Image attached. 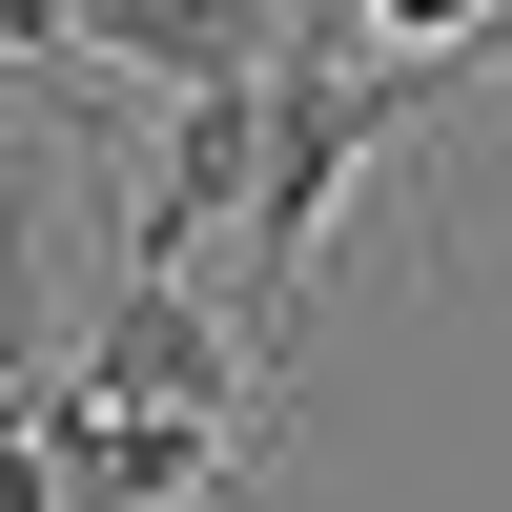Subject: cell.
<instances>
[{"label": "cell", "mask_w": 512, "mask_h": 512, "mask_svg": "<svg viewBox=\"0 0 512 512\" xmlns=\"http://www.w3.org/2000/svg\"><path fill=\"white\" fill-rule=\"evenodd\" d=\"M267 205V62L246 82H144V144H123V267H205Z\"/></svg>", "instance_id": "obj_1"}, {"label": "cell", "mask_w": 512, "mask_h": 512, "mask_svg": "<svg viewBox=\"0 0 512 512\" xmlns=\"http://www.w3.org/2000/svg\"><path fill=\"white\" fill-rule=\"evenodd\" d=\"M82 390L246 410V390H267V349H246V308H205V267H103V287H82Z\"/></svg>", "instance_id": "obj_2"}, {"label": "cell", "mask_w": 512, "mask_h": 512, "mask_svg": "<svg viewBox=\"0 0 512 512\" xmlns=\"http://www.w3.org/2000/svg\"><path fill=\"white\" fill-rule=\"evenodd\" d=\"M267 41H287V0H82L103 82H246Z\"/></svg>", "instance_id": "obj_3"}, {"label": "cell", "mask_w": 512, "mask_h": 512, "mask_svg": "<svg viewBox=\"0 0 512 512\" xmlns=\"http://www.w3.org/2000/svg\"><path fill=\"white\" fill-rule=\"evenodd\" d=\"M492 144H512V103H492ZM431 246H451V267H472V287H512V205H451Z\"/></svg>", "instance_id": "obj_4"}, {"label": "cell", "mask_w": 512, "mask_h": 512, "mask_svg": "<svg viewBox=\"0 0 512 512\" xmlns=\"http://www.w3.org/2000/svg\"><path fill=\"white\" fill-rule=\"evenodd\" d=\"M0 62H82V0H0Z\"/></svg>", "instance_id": "obj_5"}]
</instances>
